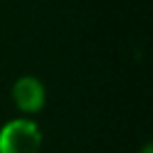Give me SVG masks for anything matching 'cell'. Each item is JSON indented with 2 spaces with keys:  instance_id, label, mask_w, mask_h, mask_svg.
<instances>
[{
  "instance_id": "cell-1",
  "label": "cell",
  "mask_w": 153,
  "mask_h": 153,
  "mask_svg": "<svg viewBox=\"0 0 153 153\" xmlns=\"http://www.w3.org/2000/svg\"><path fill=\"white\" fill-rule=\"evenodd\" d=\"M40 130L30 120H13L0 130V153H38Z\"/></svg>"
},
{
  "instance_id": "cell-3",
  "label": "cell",
  "mask_w": 153,
  "mask_h": 153,
  "mask_svg": "<svg viewBox=\"0 0 153 153\" xmlns=\"http://www.w3.org/2000/svg\"><path fill=\"white\" fill-rule=\"evenodd\" d=\"M140 153H151V147H149V145H147V147H145V149H143V151H140Z\"/></svg>"
},
{
  "instance_id": "cell-2",
  "label": "cell",
  "mask_w": 153,
  "mask_h": 153,
  "mask_svg": "<svg viewBox=\"0 0 153 153\" xmlns=\"http://www.w3.org/2000/svg\"><path fill=\"white\" fill-rule=\"evenodd\" d=\"M44 86L38 78H32V76H25V78H19L13 86V99L17 103L19 109L27 111V113H34V111H40L42 105H44Z\"/></svg>"
}]
</instances>
